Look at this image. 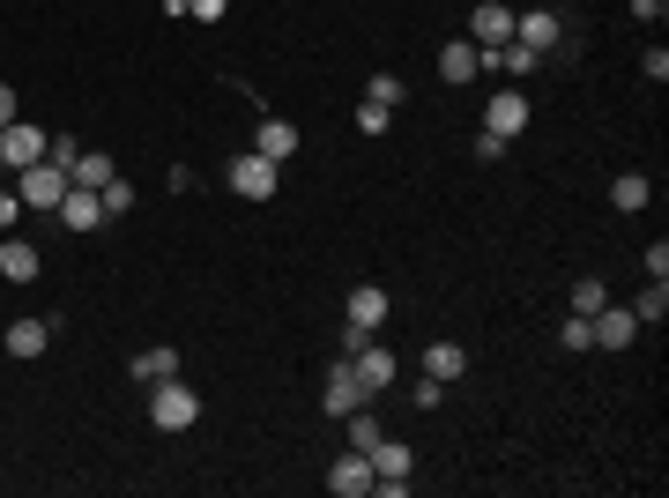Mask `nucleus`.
Masks as SVG:
<instances>
[{
    "label": "nucleus",
    "mask_w": 669,
    "mask_h": 498,
    "mask_svg": "<svg viewBox=\"0 0 669 498\" xmlns=\"http://www.w3.org/2000/svg\"><path fill=\"white\" fill-rule=\"evenodd\" d=\"M506 149H513V142H506V134H491V126H476V165H499Z\"/></svg>",
    "instance_id": "33"
},
{
    "label": "nucleus",
    "mask_w": 669,
    "mask_h": 498,
    "mask_svg": "<svg viewBox=\"0 0 669 498\" xmlns=\"http://www.w3.org/2000/svg\"><path fill=\"white\" fill-rule=\"evenodd\" d=\"M587 335H595V350H632L640 320H632V305H595V313H587Z\"/></svg>",
    "instance_id": "9"
},
{
    "label": "nucleus",
    "mask_w": 669,
    "mask_h": 498,
    "mask_svg": "<svg viewBox=\"0 0 669 498\" xmlns=\"http://www.w3.org/2000/svg\"><path fill=\"white\" fill-rule=\"evenodd\" d=\"M75 157H83V142H75V134H45V165L75 171Z\"/></svg>",
    "instance_id": "27"
},
{
    "label": "nucleus",
    "mask_w": 669,
    "mask_h": 498,
    "mask_svg": "<svg viewBox=\"0 0 669 498\" xmlns=\"http://www.w3.org/2000/svg\"><path fill=\"white\" fill-rule=\"evenodd\" d=\"M186 15H194V23H223V15H231V0H186Z\"/></svg>",
    "instance_id": "34"
},
{
    "label": "nucleus",
    "mask_w": 669,
    "mask_h": 498,
    "mask_svg": "<svg viewBox=\"0 0 669 498\" xmlns=\"http://www.w3.org/2000/svg\"><path fill=\"white\" fill-rule=\"evenodd\" d=\"M528 120H536V112H528V89H521V83H506L499 97L484 105V126H491V134H506V142H513Z\"/></svg>",
    "instance_id": "10"
},
{
    "label": "nucleus",
    "mask_w": 669,
    "mask_h": 498,
    "mask_svg": "<svg viewBox=\"0 0 669 498\" xmlns=\"http://www.w3.org/2000/svg\"><path fill=\"white\" fill-rule=\"evenodd\" d=\"M640 75H647L655 89L669 83V45H647V52H640Z\"/></svg>",
    "instance_id": "29"
},
{
    "label": "nucleus",
    "mask_w": 669,
    "mask_h": 498,
    "mask_svg": "<svg viewBox=\"0 0 669 498\" xmlns=\"http://www.w3.org/2000/svg\"><path fill=\"white\" fill-rule=\"evenodd\" d=\"M439 402H447V379L424 373V379H417V410H439Z\"/></svg>",
    "instance_id": "35"
},
{
    "label": "nucleus",
    "mask_w": 669,
    "mask_h": 498,
    "mask_svg": "<svg viewBox=\"0 0 669 498\" xmlns=\"http://www.w3.org/2000/svg\"><path fill=\"white\" fill-rule=\"evenodd\" d=\"M171 373H179V350H165V342L134 357V379H142V387H149V379H171Z\"/></svg>",
    "instance_id": "24"
},
{
    "label": "nucleus",
    "mask_w": 669,
    "mask_h": 498,
    "mask_svg": "<svg viewBox=\"0 0 669 498\" xmlns=\"http://www.w3.org/2000/svg\"><path fill=\"white\" fill-rule=\"evenodd\" d=\"M387 126H394V112H387V105H373V97H365V105H357V134H387Z\"/></svg>",
    "instance_id": "31"
},
{
    "label": "nucleus",
    "mask_w": 669,
    "mask_h": 498,
    "mask_svg": "<svg viewBox=\"0 0 669 498\" xmlns=\"http://www.w3.org/2000/svg\"><path fill=\"white\" fill-rule=\"evenodd\" d=\"M365 402H373V394H365L357 365H350V357H334V365H328V379H320V410H328L334 424H342V416H350V410H365Z\"/></svg>",
    "instance_id": "3"
},
{
    "label": "nucleus",
    "mask_w": 669,
    "mask_h": 498,
    "mask_svg": "<svg viewBox=\"0 0 669 498\" xmlns=\"http://www.w3.org/2000/svg\"><path fill=\"white\" fill-rule=\"evenodd\" d=\"M38 268H45V253L31 239H0V276L8 283H38Z\"/></svg>",
    "instance_id": "15"
},
{
    "label": "nucleus",
    "mask_w": 669,
    "mask_h": 498,
    "mask_svg": "<svg viewBox=\"0 0 669 498\" xmlns=\"http://www.w3.org/2000/svg\"><path fill=\"white\" fill-rule=\"evenodd\" d=\"M223 186H231L239 202H268V194L283 186V165H268L260 149H239V157H231V171H223Z\"/></svg>",
    "instance_id": "2"
},
{
    "label": "nucleus",
    "mask_w": 669,
    "mask_h": 498,
    "mask_svg": "<svg viewBox=\"0 0 669 498\" xmlns=\"http://www.w3.org/2000/svg\"><path fill=\"white\" fill-rule=\"evenodd\" d=\"M513 45H528L536 60H550V52L565 45V15H558V8H521V15H513Z\"/></svg>",
    "instance_id": "4"
},
{
    "label": "nucleus",
    "mask_w": 669,
    "mask_h": 498,
    "mask_svg": "<svg viewBox=\"0 0 669 498\" xmlns=\"http://www.w3.org/2000/svg\"><path fill=\"white\" fill-rule=\"evenodd\" d=\"M669 15V0H632V23H662Z\"/></svg>",
    "instance_id": "37"
},
{
    "label": "nucleus",
    "mask_w": 669,
    "mask_h": 498,
    "mask_svg": "<svg viewBox=\"0 0 669 498\" xmlns=\"http://www.w3.org/2000/svg\"><path fill=\"white\" fill-rule=\"evenodd\" d=\"M342 432H350V447H357V454H373V447H379V416H365V410L342 416Z\"/></svg>",
    "instance_id": "25"
},
{
    "label": "nucleus",
    "mask_w": 669,
    "mask_h": 498,
    "mask_svg": "<svg viewBox=\"0 0 669 498\" xmlns=\"http://www.w3.org/2000/svg\"><path fill=\"white\" fill-rule=\"evenodd\" d=\"M342 357L357 365V379H365V394H387V387H394V373H402V365H394V350H387V342H373V335H365L357 350H342Z\"/></svg>",
    "instance_id": "8"
},
{
    "label": "nucleus",
    "mask_w": 669,
    "mask_h": 498,
    "mask_svg": "<svg viewBox=\"0 0 669 498\" xmlns=\"http://www.w3.org/2000/svg\"><path fill=\"white\" fill-rule=\"evenodd\" d=\"M513 38V8L506 0H476V15H469V45L476 52H491V45Z\"/></svg>",
    "instance_id": "11"
},
{
    "label": "nucleus",
    "mask_w": 669,
    "mask_h": 498,
    "mask_svg": "<svg viewBox=\"0 0 669 498\" xmlns=\"http://www.w3.org/2000/svg\"><path fill=\"white\" fill-rule=\"evenodd\" d=\"M15 216H23V194H15V186H0V239H8V223H15Z\"/></svg>",
    "instance_id": "36"
},
{
    "label": "nucleus",
    "mask_w": 669,
    "mask_h": 498,
    "mask_svg": "<svg viewBox=\"0 0 669 498\" xmlns=\"http://www.w3.org/2000/svg\"><path fill=\"white\" fill-rule=\"evenodd\" d=\"M476 68H484V52H476V45H469V38H447V45H439V83H476Z\"/></svg>",
    "instance_id": "14"
},
{
    "label": "nucleus",
    "mask_w": 669,
    "mask_h": 498,
    "mask_svg": "<svg viewBox=\"0 0 669 498\" xmlns=\"http://www.w3.org/2000/svg\"><path fill=\"white\" fill-rule=\"evenodd\" d=\"M379 320H387V291H379V283H357V291H350V320H342V350H357L365 335H379Z\"/></svg>",
    "instance_id": "6"
},
{
    "label": "nucleus",
    "mask_w": 669,
    "mask_h": 498,
    "mask_svg": "<svg viewBox=\"0 0 669 498\" xmlns=\"http://www.w3.org/2000/svg\"><path fill=\"white\" fill-rule=\"evenodd\" d=\"M149 424H157V432H194V424H202V394H194L179 373L149 379Z\"/></svg>",
    "instance_id": "1"
},
{
    "label": "nucleus",
    "mask_w": 669,
    "mask_h": 498,
    "mask_svg": "<svg viewBox=\"0 0 669 498\" xmlns=\"http://www.w3.org/2000/svg\"><path fill=\"white\" fill-rule=\"evenodd\" d=\"M97 202H105V216H126V208H134V186H126V179H105Z\"/></svg>",
    "instance_id": "28"
},
{
    "label": "nucleus",
    "mask_w": 669,
    "mask_h": 498,
    "mask_svg": "<svg viewBox=\"0 0 669 498\" xmlns=\"http://www.w3.org/2000/svg\"><path fill=\"white\" fill-rule=\"evenodd\" d=\"M558 342H565V350H573V357H587V350H595V335H587V320H581V313H573V320H565V328H558Z\"/></svg>",
    "instance_id": "32"
},
{
    "label": "nucleus",
    "mask_w": 669,
    "mask_h": 498,
    "mask_svg": "<svg viewBox=\"0 0 669 498\" xmlns=\"http://www.w3.org/2000/svg\"><path fill=\"white\" fill-rule=\"evenodd\" d=\"M662 313H669V283H662V276H647V291L632 297V320H640V328H662Z\"/></svg>",
    "instance_id": "21"
},
{
    "label": "nucleus",
    "mask_w": 669,
    "mask_h": 498,
    "mask_svg": "<svg viewBox=\"0 0 669 498\" xmlns=\"http://www.w3.org/2000/svg\"><path fill=\"white\" fill-rule=\"evenodd\" d=\"M38 157H45V126H31V120L0 126V171H31Z\"/></svg>",
    "instance_id": "7"
},
{
    "label": "nucleus",
    "mask_w": 669,
    "mask_h": 498,
    "mask_svg": "<svg viewBox=\"0 0 669 498\" xmlns=\"http://www.w3.org/2000/svg\"><path fill=\"white\" fill-rule=\"evenodd\" d=\"M647 202H655V179H647V171H618V179H610V208H618V216H640Z\"/></svg>",
    "instance_id": "17"
},
{
    "label": "nucleus",
    "mask_w": 669,
    "mask_h": 498,
    "mask_svg": "<svg viewBox=\"0 0 669 498\" xmlns=\"http://www.w3.org/2000/svg\"><path fill=\"white\" fill-rule=\"evenodd\" d=\"M410 469H417V454H410L402 439H379L373 447V476H410Z\"/></svg>",
    "instance_id": "23"
},
{
    "label": "nucleus",
    "mask_w": 669,
    "mask_h": 498,
    "mask_svg": "<svg viewBox=\"0 0 669 498\" xmlns=\"http://www.w3.org/2000/svg\"><path fill=\"white\" fill-rule=\"evenodd\" d=\"M15 194H23V208H38V216H52L60 208V194H68V171L60 165H31V171H15Z\"/></svg>",
    "instance_id": "5"
},
{
    "label": "nucleus",
    "mask_w": 669,
    "mask_h": 498,
    "mask_svg": "<svg viewBox=\"0 0 669 498\" xmlns=\"http://www.w3.org/2000/svg\"><path fill=\"white\" fill-rule=\"evenodd\" d=\"M52 216H60L68 231H97V223H105V202H97L89 186H75V179H68V194H60V208H52Z\"/></svg>",
    "instance_id": "13"
},
{
    "label": "nucleus",
    "mask_w": 669,
    "mask_h": 498,
    "mask_svg": "<svg viewBox=\"0 0 669 498\" xmlns=\"http://www.w3.org/2000/svg\"><path fill=\"white\" fill-rule=\"evenodd\" d=\"M484 68H499L506 83H528V75H536V68H544V60H536V52H528V45H491V52H484Z\"/></svg>",
    "instance_id": "18"
},
{
    "label": "nucleus",
    "mask_w": 669,
    "mask_h": 498,
    "mask_svg": "<svg viewBox=\"0 0 669 498\" xmlns=\"http://www.w3.org/2000/svg\"><path fill=\"white\" fill-rule=\"evenodd\" d=\"M424 373H431V379H461V373H469V350H461L454 335H439V342L424 350Z\"/></svg>",
    "instance_id": "19"
},
{
    "label": "nucleus",
    "mask_w": 669,
    "mask_h": 498,
    "mask_svg": "<svg viewBox=\"0 0 669 498\" xmlns=\"http://www.w3.org/2000/svg\"><path fill=\"white\" fill-rule=\"evenodd\" d=\"M68 179H75V186H89V194H97V186H105V179H120V171H112V157H105V149H83V157H75V171H68Z\"/></svg>",
    "instance_id": "22"
},
{
    "label": "nucleus",
    "mask_w": 669,
    "mask_h": 498,
    "mask_svg": "<svg viewBox=\"0 0 669 498\" xmlns=\"http://www.w3.org/2000/svg\"><path fill=\"white\" fill-rule=\"evenodd\" d=\"M565 305H573V313H595V305H610V291H603V276H581V283H573V297H565Z\"/></svg>",
    "instance_id": "26"
},
{
    "label": "nucleus",
    "mask_w": 669,
    "mask_h": 498,
    "mask_svg": "<svg viewBox=\"0 0 669 498\" xmlns=\"http://www.w3.org/2000/svg\"><path fill=\"white\" fill-rule=\"evenodd\" d=\"M52 350V320H15L8 328V357H45Z\"/></svg>",
    "instance_id": "20"
},
{
    "label": "nucleus",
    "mask_w": 669,
    "mask_h": 498,
    "mask_svg": "<svg viewBox=\"0 0 669 498\" xmlns=\"http://www.w3.org/2000/svg\"><path fill=\"white\" fill-rule=\"evenodd\" d=\"M328 491L334 498H365V491H373V454H357V447H350V454L328 469Z\"/></svg>",
    "instance_id": "12"
},
{
    "label": "nucleus",
    "mask_w": 669,
    "mask_h": 498,
    "mask_svg": "<svg viewBox=\"0 0 669 498\" xmlns=\"http://www.w3.org/2000/svg\"><path fill=\"white\" fill-rule=\"evenodd\" d=\"M253 149H260L268 165H291V157H297V126L291 120H260V126H253Z\"/></svg>",
    "instance_id": "16"
},
{
    "label": "nucleus",
    "mask_w": 669,
    "mask_h": 498,
    "mask_svg": "<svg viewBox=\"0 0 669 498\" xmlns=\"http://www.w3.org/2000/svg\"><path fill=\"white\" fill-rule=\"evenodd\" d=\"M8 120H15V89L0 83V126H8Z\"/></svg>",
    "instance_id": "38"
},
{
    "label": "nucleus",
    "mask_w": 669,
    "mask_h": 498,
    "mask_svg": "<svg viewBox=\"0 0 669 498\" xmlns=\"http://www.w3.org/2000/svg\"><path fill=\"white\" fill-rule=\"evenodd\" d=\"M365 97H373V105H387V112H394V105H402V75H373V83H365Z\"/></svg>",
    "instance_id": "30"
}]
</instances>
